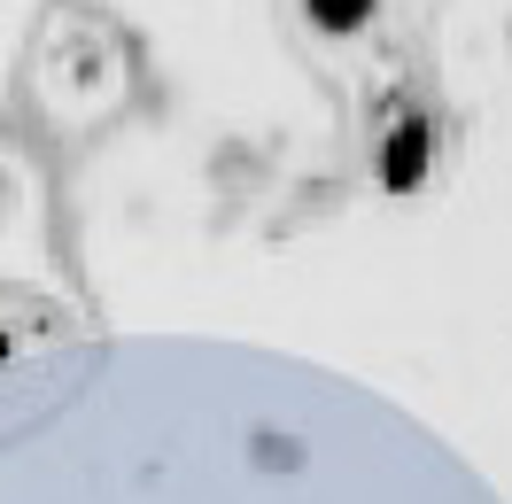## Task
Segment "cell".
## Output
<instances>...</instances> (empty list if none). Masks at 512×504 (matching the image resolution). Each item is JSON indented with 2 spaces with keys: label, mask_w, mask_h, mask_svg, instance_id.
Masks as SVG:
<instances>
[{
  "label": "cell",
  "mask_w": 512,
  "mask_h": 504,
  "mask_svg": "<svg viewBox=\"0 0 512 504\" xmlns=\"http://www.w3.org/2000/svg\"><path fill=\"white\" fill-rule=\"evenodd\" d=\"M311 16H319L326 32H350V24H365V16H373V0H311Z\"/></svg>",
  "instance_id": "obj_1"
},
{
  "label": "cell",
  "mask_w": 512,
  "mask_h": 504,
  "mask_svg": "<svg viewBox=\"0 0 512 504\" xmlns=\"http://www.w3.org/2000/svg\"><path fill=\"white\" fill-rule=\"evenodd\" d=\"M0 504H24V489H16V473H8V458H0Z\"/></svg>",
  "instance_id": "obj_3"
},
{
  "label": "cell",
  "mask_w": 512,
  "mask_h": 504,
  "mask_svg": "<svg viewBox=\"0 0 512 504\" xmlns=\"http://www.w3.org/2000/svg\"><path fill=\"white\" fill-rule=\"evenodd\" d=\"M419 171V132H404V140H396V163H388V179H396V187H404V179H412Z\"/></svg>",
  "instance_id": "obj_2"
}]
</instances>
